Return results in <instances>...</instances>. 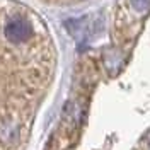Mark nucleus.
I'll use <instances>...</instances> for the list:
<instances>
[{
    "label": "nucleus",
    "mask_w": 150,
    "mask_h": 150,
    "mask_svg": "<svg viewBox=\"0 0 150 150\" xmlns=\"http://www.w3.org/2000/svg\"><path fill=\"white\" fill-rule=\"evenodd\" d=\"M50 4H74V2H80V0H45Z\"/></svg>",
    "instance_id": "obj_2"
},
{
    "label": "nucleus",
    "mask_w": 150,
    "mask_h": 150,
    "mask_svg": "<svg viewBox=\"0 0 150 150\" xmlns=\"http://www.w3.org/2000/svg\"><path fill=\"white\" fill-rule=\"evenodd\" d=\"M55 67L45 22L14 0H0V150H17L29 133Z\"/></svg>",
    "instance_id": "obj_1"
}]
</instances>
